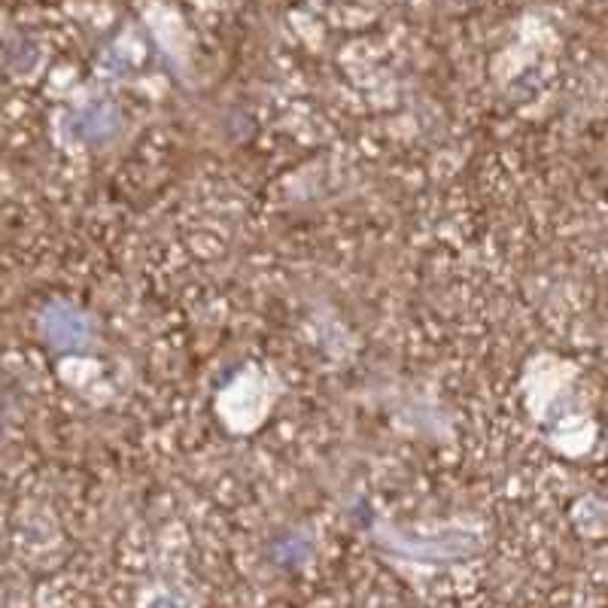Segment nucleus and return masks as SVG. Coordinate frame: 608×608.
<instances>
[{"instance_id": "nucleus-1", "label": "nucleus", "mask_w": 608, "mask_h": 608, "mask_svg": "<svg viewBox=\"0 0 608 608\" xmlns=\"http://www.w3.org/2000/svg\"><path fill=\"white\" fill-rule=\"evenodd\" d=\"M46 332L55 344H80L85 337V323L70 307H55L52 314H46Z\"/></svg>"}]
</instances>
